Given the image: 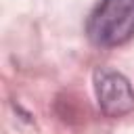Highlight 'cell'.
<instances>
[{
    "label": "cell",
    "mask_w": 134,
    "mask_h": 134,
    "mask_svg": "<svg viewBox=\"0 0 134 134\" xmlns=\"http://www.w3.org/2000/svg\"><path fill=\"white\" fill-rule=\"evenodd\" d=\"M88 38L96 46L113 48L134 36V0H100L86 23Z\"/></svg>",
    "instance_id": "obj_1"
},
{
    "label": "cell",
    "mask_w": 134,
    "mask_h": 134,
    "mask_svg": "<svg viewBox=\"0 0 134 134\" xmlns=\"http://www.w3.org/2000/svg\"><path fill=\"white\" fill-rule=\"evenodd\" d=\"M94 92L98 107L109 117H124L134 111V90L126 75L113 69L94 71Z\"/></svg>",
    "instance_id": "obj_2"
}]
</instances>
